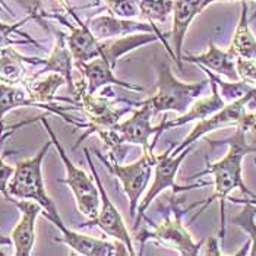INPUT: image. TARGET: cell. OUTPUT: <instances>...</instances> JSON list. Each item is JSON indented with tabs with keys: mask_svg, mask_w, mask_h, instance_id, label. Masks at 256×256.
<instances>
[{
	"mask_svg": "<svg viewBox=\"0 0 256 256\" xmlns=\"http://www.w3.org/2000/svg\"><path fill=\"white\" fill-rule=\"evenodd\" d=\"M218 2H222V0H218ZM230 2H233V0H230ZM255 2H256V0H255Z\"/></svg>",
	"mask_w": 256,
	"mask_h": 256,
	"instance_id": "d6a6232c",
	"label": "cell"
},
{
	"mask_svg": "<svg viewBox=\"0 0 256 256\" xmlns=\"http://www.w3.org/2000/svg\"><path fill=\"white\" fill-rule=\"evenodd\" d=\"M154 150L142 151V156L130 164H118L116 156H102L96 151V157L106 166V168L118 178L122 184V190L129 200V211L132 220L136 218L139 202L145 190H148V183L152 178L154 170Z\"/></svg>",
	"mask_w": 256,
	"mask_h": 256,
	"instance_id": "5b68a950",
	"label": "cell"
},
{
	"mask_svg": "<svg viewBox=\"0 0 256 256\" xmlns=\"http://www.w3.org/2000/svg\"><path fill=\"white\" fill-rule=\"evenodd\" d=\"M205 255H221V252L218 250V240L216 237H208L205 238Z\"/></svg>",
	"mask_w": 256,
	"mask_h": 256,
	"instance_id": "83f0119b",
	"label": "cell"
},
{
	"mask_svg": "<svg viewBox=\"0 0 256 256\" xmlns=\"http://www.w3.org/2000/svg\"><path fill=\"white\" fill-rule=\"evenodd\" d=\"M140 18L146 22H166L173 15V0H135Z\"/></svg>",
	"mask_w": 256,
	"mask_h": 256,
	"instance_id": "cb8c5ba5",
	"label": "cell"
},
{
	"mask_svg": "<svg viewBox=\"0 0 256 256\" xmlns=\"http://www.w3.org/2000/svg\"><path fill=\"white\" fill-rule=\"evenodd\" d=\"M60 232V237H56L54 242L66 244L70 250L82 256H116L129 255V250L126 246L120 242H108L98 237L88 236L84 233H79L75 230H70L64 226L63 220L52 222Z\"/></svg>",
	"mask_w": 256,
	"mask_h": 256,
	"instance_id": "4fadbf2b",
	"label": "cell"
},
{
	"mask_svg": "<svg viewBox=\"0 0 256 256\" xmlns=\"http://www.w3.org/2000/svg\"><path fill=\"white\" fill-rule=\"evenodd\" d=\"M248 129L243 123L236 126L234 134L228 139L218 142V144H227L228 151L221 160L216 162H210L206 160V168L196 174L195 178H200L205 174H210L214 178V194L202 202L200 210L192 217L190 221L196 220L212 202L220 200V214H221V228H220V237L222 238L226 233V214H224V205L233 190L238 189L243 195L249 198H256L255 192L248 189V186L243 182V160L249 152H255L256 145L248 142Z\"/></svg>",
	"mask_w": 256,
	"mask_h": 256,
	"instance_id": "6da1fadb",
	"label": "cell"
},
{
	"mask_svg": "<svg viewBox=\"0 0 256 256\" xmlns=\"http://www.w3.org/2000/svg\"><path fill=\"white\" fill-rule=\"evenodd\" d=\"M156 116L151 106L145 101H140V106L136 107L132 114L123 122H118L114 126L100 132L98 136L106 146L110 150V154L116 156L123 151L124 144L139 145L142 151L156 150L157 140L156 136V126L152 124V118Z\"/></svg>",
	"mask_w": 256,
	"mask_h": 256,
	"instance_id": "277c9868",
	"label": "cell"
},
{
	"mask_svg": "<svg viewBox=\"0 0 256 256\" xmlns=\"http://www.w3.org/2000/svg\"><path fill=\"white\" fill-rule=\"evenodd\" d=\"M242 123L246 126L248 132H252V134L256 136V110L250 112V113H248V116L243 118V122H242Z\"/></svg>",
	"mask_w": 256,
	"mask_h": 256,
	"instance_id": "f1b7e54d",
	"label": "cell"
},
{
	"mask_svg": "<svg viewBox=\"0 0 256 256\" xmlns=\"http://www.w3.org/2000/svg\"><path fill=\"white\" fill-rule=\"evenodd\" d=\"M236 68L240 80L256 88V59L237 58Z\"/></svg>",
	"mask_w": 256,
	"mask_h": 256,
	"instance_id": "484cf974",
	"label": "cell"
},
{
	"mask_svg": "<svg viewBox=\"0 0 256 256\" xmlns=\"http://www.w3.org/2000/svg\"><path fill=\"white\" fill-rule=\"evenodd\" d=\"M182 60L194 63L199 68L210 69L211 72H214L217 75H222L230 80H240L236 68V54L230 48H227V50L220 48L214 42H210L208 50L205 53H200V54H189V53L184 54L183 53Z\"/></svg>",
	"mask_w": 256,
	"mask_h": 256,
	"instance_id": "d6986e66",
	"label": "cell"
},
{
	"mask_svg": "<svg viewBox=\"0 0 256 256\" xmlns=\"http://www.w3.org/2000/svg\"><path fill=\"white\" fill-rule=\"evenodd\" d=\"M68 80L66 78L58 74V72H37L34 75H26V78L24 79V82L20 84V86L25 88V91L28 92V96L32 100L44 102V104H50L54 101H62V102H69L74 106H78V101L75 98H63V97H56V92L60 86L66 85Z\"/></svg>",
	"mask_w": 256,
	"mask_h": 256,
	"instance_id": "ac0fdd59",
	"label": "cell"
},
{
	"mask_svg": "<svg viewBox=\"0 0 256 256\" xmlns=\"http://www.w3.org/2000/svg\"><path fill=\"white\" fill-rule=\"evenodd\" d=\"M110 15L126 20H136L140 16L138 3L135 0H102Z\"/></svg>",
	"mask_w": 256,
	"mask_h": 256,
	"instance_id": "d4e9b609",
	"label": "cell"
},
{
	"mask_svg": "<svg viewBox=\"0 0 256 256\" xmlns=\"http://www.w3.org/2000/svg\"><path fill=\"white\" fill-rule=\"evenodd\" d=\"M218 0H173V25H172V41L173 53L176 58L178 69H183V42L190 24L200 12H204L210 4Z\"/></svg>",
	"mask_w": 256,
	"mask_h": 256,
	"instance_id": "9a60e30c",
	"label": "cell"
},
{
	"mask_svg": "<svg viewBox=\"0 0 256 256\" xmlns=\"http://www.w3.org/2000/svg\"><path fill=\"white\" fill-rule=\"evenodd\" d=\"M186 211H182L176 205V202L172 199L170 212L160 224L154 226L151 230H142L139 242L144 246L145 243H154L158 246L173 249L178 254L183 256H196L200 254V249L204 248L205 238L196 242L192 234L184 227L182 217Z\"/></svg>",
	"mask_w": 256,
	"mask_h": 256,
	"instance_id": "ba28073f",
	"label": "cell"
},
{
	"mask_svg": "<svg viewBox=\"0 0 256 256\" xmlns=\"http://www.w3.org/2000/svg\"><path fill=\"white\" fill-rule=\"evenodd\" d=\"M38 120L42 123L44 129L47 130L48 138L52 139L58 154L60 156V160L64 166V170H66V176L63 178H59V183L68 184L70 188V190L75 196L76 206H78L79 212L82 216H85L88 220L96 218L100 211V192L98 186L96 183V178L92 174L90 176L84 168H80L72 162V160L66 154L64 148L62 146L56 134L50 128V124L46 118V114L40 116Z\"/></svg>",
	"mask_w": 256,
	"mask_h": 256,
	"instance_id": "52a82bcc",
	"label": "cell"
},
{
	"mask_svg": "<svg viewBox=\"0 0 256 256\" xmlns=\"http://www.w3.org/2000/svg\"><path fill=\"white\" fill-rule=\"evenodd\" d=\"M52 145L53 142L52 139H48L34 157L16 162L14 174L8 184L9 196L38 202L42 206L41 216L47 218L50 222L62 220L54 200L48 196L46 190L44 178H42V161L47 156L48 150L52 148Z\"/></svg>",
	"mask_w": 256,
	"mask_h": 256,
	"instance_id": "7a4b0ae2",
	"label": "cell"
},
{
	"mask_svg": "<svg viewBox=\"0 0 256 256\" xmlns=\"http://www.w3.org/2000/svg\"><path fill=\"white\" fill-rule=\"evenodd\" d=\"M0 151H2V145H0ZM14 170H15V167L6 164L3 157L0 156V194L3 195L6 200L10 199L9 192H8V184H9V180L12 178V174H14Z\"/></svg>",
	"mask_w": 256,
	"mask_h": 256,
	"instance_id": "4316f807",
	"label": "cell"
},
{
	"mask_svg": "<svg viewBox=\"0 0 256 256\" xmlns=\"http://www.w3.org/2000/svg\"><path fill=\"white\" fill-rule=\"evenodd\" d=\"M228 200L233 202V204H242L243 205V210L240 214H237L236 217H233L232 222L240 227L250 240V250H249V255L256 256V205L254 204H249L243 199H236V198L228 196Z\"/></svg>",
	"mask_w": 256,
	"mask_h": 256,
	"instance_id": "603a6c76",
	"label": "cell"
},
{
	"mask_svg": "<svg viewBox=\"0 0 256 256\" xmlns=\"http://www.w3.org/2000/svg\"><path fill=\"white\" fill-rule=\"evenodd\" d=\"M84 154L85 158L88 161V166L91 168V173L96 178V183L98 186L100 192V211L97 214V217L92 218V220H88L85 224H80V227H98L102 233H106L107 236L116 238L118 242L123 243L126 246V249L129 250V255H136L135 252V248H134V242L130 238V233H129V228L124 222V220L122 217L120 211L116 208V205L113 204L112 198L108 196L107 190L104 189L102 186V182L98 176V172L96 170V166H94V161L91 157V152L88 148H84Z\"/></svg>",
	"mask_w": 256,
	"mask_h": 256,
	"instance_id": "30bf717a",
	"label": "cell"
},
{
	"mask_svg": "<svg viewBox=\"0 0 256 256\" xmlns=\"http://www.w3.org/2000/svg\"><path fill=\"white\" fill-rule=\"evenodd\" d=\"M44 62L46 59L22 56L12 46L0 48V82L9 85H20L28 75L25 64L42 66Z\"/></svg>",
	"mask_w": 256,
	"mask_h": 256,
	"instance_id": "ffe728a7",
	"label": "cell"
},
{
	"mask_svg": "<svg viewBox=\"0 0 256 256\" xmlns=\"http://www.w3.org/2000/svg\"><path fill=\"white\" fill-rule=\"evenodd\" d=\"M243 200H246V202H249V204H254V205H256V198H246V199H243Z\"/></svg>",
	"mask_w": 256,
	"mask_h": 256,
	"instance_id": "1f68e13d",
	"label": "cell"
},
{
	"mask_svg": "<svg viewBox=\"0 0 256 256\" xmlns=\"http://www.w3.org/2000/svg\"><path fill=\"white\" fill-rule=\"evenodd\" d=\"M0 6H2L3 9H6V10H8L9 14H12V10H10V8H9V6L6 4V2H4V0H0Z\"/></svg>",
	"mask_w": 256,
	"mask_h": 256,
	"instance_id": "4dcf8cb0",
	"label": "cell"
},
{
	"mask_svg": "<svg viewBox=\"0 0 256 256\" xmlns=\"http://www.w3.org/2000/svg\"><path fill=\"white\" fill-rule=\"evenodd\" d=\"M60 4H62V8H63V10L69 15V14H72L75 9H74V6L70 4V0H58Z\"/></svg>",
	"mask_w": 256,
	"mask_h": 256,
	"instance_id": "f546056e",
	"label": "cell"
},
{
	"mask_svg": "<svg viewBox=\"0 0 256 256\" xmlns=\"http://www.w3.org/2000/svg\"><path fill=\"white\" fill-rule=\"evenodd\" d=\"M86 25L90 31L94 34L97 40H108L118 38V37H126L130 34H138V32H154L162 41V46L166 47L168 56L176 62L173 48L168 46L166 36L156 26V24L146 22V20H126V18H118L114 15H98L92 16L86 20Z\"/></svg>",
	"mask_w": 256,
	"mask_h": 256,
	"instance_id": "7c38bea8",
	"label": "cell"
},
{
	"mask_svg": "<svg viewBox=\"0 0 256 256\" xmlns=\"http://www.w3.org/2000/svg\"><path fill=\"white\" fill-rule=\"evenodd\" d=\"M174 148V144H172L168 146L167 151L161 152V154H156L154 152V180L150 186V189L146 190L145 196L142 198V200L139 202L138 212H136V218L134 222V228L138 230L140 227V222L145 217V211L151 206V204L157 199L164 190L167 189H173V195L176 196L178 192L183 190H190V189H196V188H202V186H210L211 183H196V184H189V186H178L176 183V178H178V170L182 162L186 160V157L192 152L194 146H189L186 150H183L182 152H178V156H173L172 151Z\"/></svg>",
	"mask_w": 256,
	"mask_h": 256,
	"instance_id": "8992f818",
	"label": "cell"
},
{
	"mask_svg": "<svg viewBox=\"0 0 256 256\" xmlns=\"http://www.w3.org/2000/svg\"><path fill=\"white\" fill-rule=\"evenodd\" d=\"M52 32L56 36L54 37V47L50 52V54L46 58V62L42 64V69L40 70L42 72H58L62 74L69 85L70 92H74L75 90V80L72 76V69H74V58L70 54V50L68 47V40L63 31H56L52 30Z\"/></svg>",
	"mask_w": 256,
	"mask_h": 256,
	"instance_id": "44dd1931",
	"label": "cell"
},
{
	"mask_svg": "<svg viewBox=\"0 0 256 256\" xmlns=\"http://www.w3.org/2000/svg\"><path fill=\"white\" fill-rule=\"evenodd\" d=\"M158 72L157 86L150 98L144 100L154 113L174 112L178 114H184L198 98L202 97L210 79L200 82H183L174 76L167 60H158L156 64Z\"/></svg>",
	"mask_w": 256,
	"mask_h": 256,
	"instance_id": "3957f363",
	"label": "cell"
},
{
	"mask_svg": "<svg viewBox=\"0 0 256 256\" xmlns=\"http://www.w3.org/2000/svg\"><path fill=\"white\" fill-rule=\"evenodd\" d=\"M20 107H36V108H42L46 110L47 113H52V114H56V116H60L63 118L66 123L75 126L79 129V124L80 122L76 120V118H69L66 114L68 110H80L78 106L76 107H63V106H59L56 102H50V104H44V102H38L36 100H32L28 92L25 91L24 86L20 85H9V84H4V82H0V139H6L12 132L14 129L20 128V126H24V124H30V122H25V123H20V124H16L14 128H10L9 132L3 134L4 132V124H3V118L4 116L15 110V108H20Z\"/></svg>",
	"mask_w": 256,
	"mask_h": 256,
	"instance_id": "8fae6325",
	"label": "cell"
},
{
	"mask_svg": "<svg viewBox=\"0 0 256 256\" xmlns=\"http://www.w3.org/2000/svg\"><path fill=\"white\" fill-rule=\"evenodd\" d=\"M210 79V86H211V94L206 96V97H200L198 98L192 107L184 113V114H180L178 118H167V120H162L158 126H156V136L154 139L158 140L160 135L164 132V130H168V129H173V128H178V126H184L188 124L189 122H199L202 118H210L211 114L217 113L218 110H221L227 102L224 101V98L221 97L220 94V90H218V85L216 84V80L210 76H206Z\"/></svg>",
	"mask_w": 256,
	"mask_h": 256,
	"instance_id": "e0dca14e",
	"label": "cell"
},
{
	"mask_svg": "<svg viewBox=\"0 0 256 256\" xmlns=\"http://www.w3.org/2000/svg\"><path fill=\"white\" fill-rule=\"evenodd\" d=\"M237 58L242 59H256V37L249 26V16H248V3L242 0V12L240 20L233 34L232 44L228 47Z\"/></svg>",
	"mask_w": 256,
	"mask_h": 256,
	"instance_id": "7402d4cb",
	"label": "cell"
},
{
	"mask_svg": "<svg viewBox=\"0 0 256 256\" xmlns=\"http://www.w3.org/2000/svg\"><path fill=\"white\" fill-rule=\"evenodd\" d=\"M256 110V88L250 92H248L244 97L236 100L233 102H227L217 113L211 114L210 118L199 120L195 128L190 130V134L183 139L178 145H174L172 154L178 156L183 150L194 146L198 140L206 136L211 132H216L218 129L228 128V126H238L243 118L248 116V113Z\"/></svg>",
	"mask_w": 256,
	"mask_h": 256,
	"instance_id": "9c48e42d",
	"label": "cell"
},
{
	"mask_svg": "<svg viewBox=\"0 0 256 256\" xmlns=\"http://www.w3.org/2000/svg\"><path fill=\"white\" fill-rule=\"evenodd\" d=\"M74 66L80 72L82 78L86 84V92L90 94H97L102 88H107L110 85H116L128 91H134V92L144 91V86H139L135 84H128L118 79L114 75V69L102 58H96L85 63H74Z\"/></svg>",
	"mask_w": 256,
	"mask_h": 256,
	"instance_id": "2e32d148",
	"label": "cell"
},
{
	"mask_svg": "<svg viewBox=\"0 0 256 256\" xmlns=\"http://www.w3.org/2000/svg\"><path fill=\"white\" fill-rule=\"evenodd\" d=\"M20 212L18 224L14 227L10 233V240L14 246V254L16 256H30L32 254L36 244V222L38 216L42 214V206L36 200L28 199H9Z\"/></svg>",
	"mask_w": 256,
	"mask_h": 256,
	"instance_id": "5bb4252c",
	"label": "cell"
}]
</instances>
